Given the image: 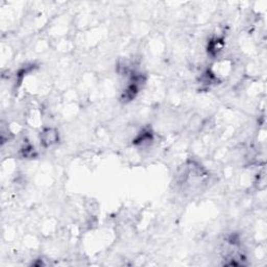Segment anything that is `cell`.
I'll return each mask as SVG.
<instances>
[{"label":"cell","instance_id":"6da1fadb","mask_svg":"<svg viewBox=\"0 0 267 267\" xmlns=\"http://www.w3.org/2000/svg\"><path fill=\"white\" fill-rule=\"evenodd\" d=\"M60 141V132L55 127H45L40 132V142L44 147L56 145Z\"/></svg>","mask_w":267,"mask_h":267}]
</instances>
